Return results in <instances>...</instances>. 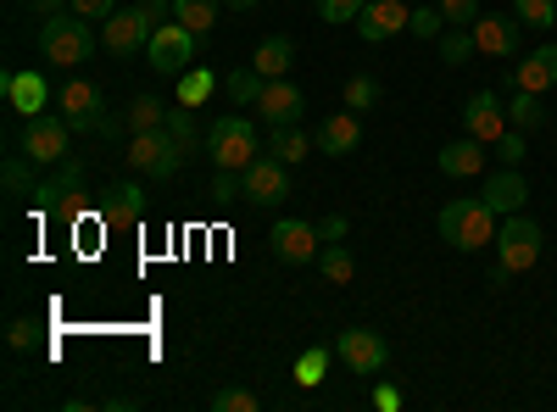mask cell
Wrapping results in <instances>:
<instances>
[{
  "label": "cell",
  "instance_id": "cell-1",
  "mask_svg": "<svg viewBox=\"0 0 557 412\" xmlns=\"http://www.w3.org/2000/svg\"><path fill=\"white\" fill-rule=\"evenodd\" d=\"M435 228H441V240L451 251H480V246H496L502 217L485 201H446L441 217H435Z\"/></svg>",
  "mask_w": 557,
  "mask_h": 412
},
{
  "label": "cell",
  "instance_id": "cell-2",
  "mask_svg": "<svg viewBox=\"0 0 557 412\" xmlns=\"http://www.w3.org/2000/svg\"><path fill=\"white\" fill-rule=\"evenodd\" d=\"M89 51H96V34H89V17L78 12H57L39 23V57L51 67H78L89 62Z\"/></svg>",
  "mask_w": 557,
  "mask_h": 412
},
{
  "label": "cell",
  "instance_id": "cell-3",
  "mask_svg": "<svg viewBox=\"0 0 557 412\" xmlns=\"http://www.w3.org/2000/svg\"><path fill=\"white\" fill-rule=\"evenodd\" d=\"M123 162H128L134 173L173 178L184 162H190V151H184L168 128H146V134H128V140H123Z\"/></svg>",
  "mask_w": 557,
  "mask_h": 412
},
{
  "label": "cell",
  "instance_id": "cell-4",
  "mask_svg": "<svg viewBox=\"0 0 557 412\" xmlns=\"http://www.w3.org/2000/svg\"><path fill=\"white\" fill-rule=\"evenodd\" d=\"M207 157H212V167H228V173H246L262 151H257V128L240 117V112H228V117H218L212 128H207Z\"/></svg>",
  "mask_w": 557,
  "mask_h": 412
},
{
  "label": "cell",
  "instance_id": "cell-5",
  "mask_svg": "<svg viewBox=\"0 0 557 412\" xmlns=\"http://www.w3.org/2000/svg\"><path fill=\"white\" fill-rule=\"evenodd\" d=\"M17 151H23V157H34L39 167H57L62 157H73V123H67L62 112H39V117H23Z\"/></svg>",
  "mask_w": 557,
  "mask_h": 412
},
{
  "label": "cell",
  "instance_id": "cell-6",
  "mask_svg": "<svg viewBox=\"0 0 557 412\" xmlns=\"http://www.w3.org/2000/svg\"><path fill=\"white\" fill-rule=\"evenodd\" d=\"M546 251V235H541V223L524 217V212H507L502 228H496V262L502 267H513V273H530Z\"/></svg>",
  "mask_w": 557,
  "mask_h": 412
},
{
  "label": "cell",
  "instance_id": "cell-7",
  "mask_svg": "<svg viewBox=\"0 0 557 412\" xmlns=\"http://www.w3.org/2000/svg\"><path fill=\"white\" fill-rule=\"evenodd\" d=\"M162 28V17L139 0V7H123V12H112L107 23H101V45L112 57H134V51H146L151 45V34Z\"/></svg>",
  "mask_w": 557,
  "mask_h": 412
},
{
  "label": "cell",
  "instance_id": "cell-8",
  "mask_svg": "<svg viewBox=\"0 0 557 412\" xmlns=\"http://www.w3.org/2000/svg\"><path fill=\"white\" fill-rule=\"evenodd\" d=\"M146 62H151V73H162V78H178L184 67L196 62V34L184 28L178 17H168V23L151 34V45H146Z\"/></svg>",
  "mask_w": 557,
  "mask_h": 412
},
{
  "label": "cell",
  "instance_id": "cell-9",
  "mask_svg": "<svg viewBox=\"0 0 557 412\" xmlns=\"http://www.w3.org/2000/svg\"><path fill=\"white\" fill-rule=\"evenodd\" d=\"M469 34H474V51L480 57H496V62H513L524 51V23L513 12H480Z\"/></svg>",
  "mask_w": 557,
  "mask_h": 412
},
{
  "label": "cell",
  "instance_id": "cell-10",
  "mask_svg": "<svg viewBox=\"0 0 557 412\" xmlns=\"http://www.w3.org/2000/svg\"><path fill=\"white\" fill-rule=\"evenodd\" d=\"M268 246H273V257H278V262L307 267V262H318V251H323V235H318V223H301V217H278V223H273V235H268Z\"/></svg>",
  "mask_w": 557,
  "mask_h": 412
},
{
  "label": "cell",
  "instance_id": "cell-11",
  "mask_svg": "<svg viewBox=\"0 0 557 412\" xmlns=\"http://www.w3.org/2000/svg\"><path fill=\"white\" fill-rule=\"evenodd\" d=\"M335 357L346 362L351 374H385V362H391V346L380 329H341L335 340Z\"/></svg>",
  "mask_w": 557,
  "mask_h": 412
},
{
  "label": "cell",
  "instance_id": "cell-12",
  "mask_svg": "<svg viewBox=\"0 0 557 412\" xmlns=\"http://www.w3.org/2000/svg\"><path fill=\"white\" fill-rule=\"evenodd\" d=\"M57 101H62V117L78 134H96V123L107 117V96H101V84H89V78H67Z\"/></svg>",
  "mask_w": 557,
  "mask_h": 412
},
{
  "label": "cell",
  "instance_id": "cell-13",
  "mask_svg": "<svg viewBox=\"0 0 557 412\" xmlns=\"http://www.w3.org/2000/svg\"><path fill=\"white\" fill-rule=\"evenodd\" d=\"M240 178H246V201L251 207H285V196H290V167L278 157H257Z\"/></svg>",
  "mask_w": 557,
  "mask_h": 412
},
{
  "label": "cell",
  "instance_id": "cell-14",
  "mask_svg": "<svg viewBox=\"0 0 557 412\" xmlns=\"http://www.w3.org/2000/svg\"><path fill=\"white\" fill-rule=\"evenodd\" d=\"M78 196H84V162H78V157H62L57 173L34 190V207H57V212L73 217V212H78Z\"/></svg>",
  "mask_w": 557,
  "mask_h": 412
},
{
  "label": "cell",
  "instance_id": "cell-15",
  "mask_svg": "<svg viewBox=\"0 0 557 412\" xmlns=\"http://www.w3.org/2000/svg\"><path fill=\"white\" fill-rule=\"evenodd\" d=\"M301 107H307V96H301V84H290V78H268L262 96H257V117H262L268 128L301 123Z\"/></svg>",
  "mask_w": 557,
  "mask_h": 412
},
{
  "label": "cell",
  "instance_id": "cell-16",
  "mask_svg": "<svg viewBox=\"0 0 557 412\" xmlns=\"http://www.w3.org/2000/svg\"><path fill=\"white\" fill-rule=\"evenodd\" d=\"M462 128H469L474 140L496 146V140H502V134L513 128V123H507V107L491 96V89H474V96H469V107H462Z\"/></svg>",
  "mask_w": 557,
  "mask_h": 412
},
{
  "label": "cell",
  "instance_id": "cell-17",
  "mask_svg": "<svg viewBox=\"0 0 557 412\" xmlns=\"http://www.w3.org/2000/svg\"><path fill=\"white\" fill-rule=\"evenodd\" d=\"M0 89H7V107L17 117H39L45 107H51V84H45V73H0Z\"/></svg>",
  "mask_w": 557,
  "mask_h": 412
},
{
  "label": "cell",
  "instance_id": "cell-18",
  "mask_svg": "<svg viewBox=\"0 0 557 412\" xmlns=\"http://www.w3.org/2000/svg\"><path fill=\"white\" fill-rule=\"evenodd\" d=\"M407 23H412V7H401V0H368L362 17H357V34H362V45H385Z\"/></svg>",
  "mask_w": 557,
  "mask_h": 412
},
{
  "label": "cell",
  "instance_id": "cell-19",
  "mask_svg": "<svg viewBox=\"0 0 557 412\" xmlns=\"http://www.w3.org/2000/svg\"><path fill=\"white\" fill-rule=\"evenodd\" d=\"M480 201H485L496 217H507V212H524V201H530V178H524L519 167H502V173H491V178H485Z\"/></svg>",
  "mask_w": 557,
  "mask_h": 412
},
{
  "label": "cell",
  "instance_id": "cell-20",
  "mask_svg": "<svg viewBox=\"0 0 557 412\" xmlns=\"http://www.w3.org/2000/svg\"><path fill=\"white\" fill-rule=\"evenodd\" d=\"M485 157H491V146L474 140V134H462V140H451V146L435 151V167L446 178H474V173H485Z\"/></svg>",
  "mask_w": 557,
  "mask_h": 412
},
{
  "label": "cell",
  "instance_id": "cell-21",
  "mask_svg": "<svg viewBox=\"0 0 557 412\" xmlns=\"http://www.w3.org/2000/svg\"><path fill=\"white\" fill-rule=\"evenodd\" d=\"M507 84H513V89H535V96H546V89L557 84V45H535V51H530L524 62H513Z\"/></svg>",
  "mask_w": 557,
  "mask_h": 412
},
{
  "label": "cell",
  "instance_id": "cell-22",
  "mask_svg": "<svg viewBox=\"0 0 557 412\" xmlns=\"http://www.w3.org/2000/svg\"><path fill=\"white\" fill-rule=\"evenodd\" d=\"M362 146V123L357 112H335V117H323L318 123V151L323 157H351Z\"/></svg>",
  "mask_w": 557,
  "mask_h": 412
},
{
  "label": "cell",
  "instance_id": "cell-23",
  "mask_svg": "<svg viewBox=\"0 0 557 412\" xmlns=\"http://www.w3.org/2000/svg\"><path fill=\"white\" fill-rule=\"evenodd\" d=\"M101 212H107V223L117 228H134L139 217H146V190H139V185H112L107 190V201H101Z\"/></svg>",
  "mask_w": 557,
  "mask_h": 412
},
{
  "label": "cell",
  "instance_id": "cell-24",
  "mask_svg": "<svg viewBox=\"0 0 557 412\" xmlns=\"http://www.w3.org/2000/svg\"><path fill=\"white\" fill-rule=\"evenodd\" d=\"M290 62H296V45L285 39V34H268L257 51H251V67L262 73V78H285L290 73Z\"/></svg>",
  "mask_w": 557,
  "mask_h": 412
},
{
  "label": "cell",
  "instance_id": "cell-25",
  "mask_svg": "<svg viewBox=\"0 0 557 412\" xmlns=\"http://www.w3.org/2000/svg\"><path fill=\"white\" fill-rule=\"evenodd\" d=\"M218 12H223V0H173V17L190 28L196 39H207L218 28Z\"/></svg>",
  "mask_w": 557,
  "mask_h": 412
},
{
  "label": "cell",
  "instance_id": "cell-26",
  "mask_svg": "<svg viewBox=\"0 0 557 412\" xmlns=\"http://www.w3.org/2000/svg\"><path fill=\"white\" fill-rule=\"evenodd\" d=\"M268 157H278L285 167H301V162L312 157V140H307L296 123H290V128H273V134H268Z\"/></svg>",
  "mask_w": 557,
  "mask_h": 412
},
{
  "label": "cell",
  "instance_id": "cell-27",
  "mask_svg": "<svg viewBox=\"0 0 557 412\" xmlns=\"http://www.w3.org/2000/svg\"><path fill=\"white\" fill-rule=\"evenodd\" d=\"M162 128H168L173 140H178L184 151H190V157H196V151H207V134L196 128V107H178V101H173V107H168V123H162Z\"/></svg>",
  "mask_w": 557,
  "mask_h": 412
},
{
  "label": "cell",
  "instance_id": "cell-28",
  "mask_svg": "<svg viewBox=\"0 0 557 412\" xmlns=\"http://www.w3.org/2000/svg\"><path fill=\"white\" fill-rule=\"evenodd\" d=\"M318 273H323L330 285H351V279H357V257L346 251V240H330V246L318 251Z\"/></svg>",
  "mask_w": 557,
  "mask_h": 412
},
{
  "label": "cell",
  "instance_id": "cell-29",
  "mask_svg": "<svg viewBox=\"0 0 557 412\" xmlns=\"http://www.w3.org/2000/svg\"><path fill=\"white\" fill-rule=\"evenodd\" d=\"M212 89H218V73H212V67H184V73H178V89H173V101H178V107H201Z\"/></svg>",
  "mask_w": 557,
  "mask_h": 412
},
{
  "label": "cell",
  "instance_id": "cell-30",
  "mask_svg": "<svg viewBox=\"0 0 557 412\" xmlns=\"http://www.w3.org/2000/svg\"><path fill=\"white\" fill-rule=\"evenodd\" d=\"M123 123H128V134L162 128V123H168V101H157V96H134V101L123 107Z\"/></svg>",
  "mask_w": 557,
  "mask_h": 412
},
{
  "label": "cell",
  "instance_id": "cell-31",
  "mask_svg": "<svg viewBox=\"0 0 557 412\" xmlns=\"http://www.w3.org/2000/svg\"><path fill=\"white\" fill-rule=\"evenodd\" d=\"M507 123L524 128V134H535V128L546 123V107H541L535 89H513V101H507Z\"/></svg>",
  "mask_w": 557,
  "mask_h": 412
},
{
  "label": "cell",
  "instance_id": "cell-32",
  "mask_svg": "<svg viewBox=\"0 0 557 412\" xmlns=\"http://www.w3.org/2000/svg\"><path fill=\"white\" fill-rule=\"evenodd\" d=\"M34 167H39V162H34V157H23V151H12V157H7L0 178H7V196H12V201H23V196H34V190H39V185H34Z\"/></svg>",
  "mask_w": 557,
  "mask_h": 412
},
{
  "label": "cell",
  "instance_id": "cell-33",
  "mask_svg": "<svg viewBox=\"0 0 557 412\" xmlns=\"http://www.w3.org/2000/svg\"><path fill=\"white\" fill-rule=\"evenodd\" d=\"M330 357H335L330 346H307V351L296 357V385H301V390H318V385H323V369H330Z\"/></svg>",
  "mask_w": 557,
  "mask_h": 412
},
{
  "label": "cell",
  "instance_id": "cell-34",
  "mask_svg": "<svg viewBox=\"0 0 557 412\" xmlns=\"http://www.w3.org/2000/svg\"><path fill=\"white\" fill-rule=\"evenodd\" d=\"M380 107V78H368V73H351L346 78V112H374Z\"/></svg>",
  "mask_w": 557,
  "mask_h": 412
},
{
  "label": "cell",
  "instance_id": "cell-35",
  "mask_svg": "<svg viewBox=\"0 0 557 412\" xmlns=\"http://www.w3.org/2000/svg\"><path fill=\"white\" fill-rule=\"evenodd\" d=\"M262 73L257 67H235V73H228L223 78V89H228V96H235V107H257V96H262Z\"/></svg>",
  "mask_w": 557,
  "mask_h": 412
},
{
  "label": "cell",
  "instance_id": "cell-36",
  "mask_svg": "<svg viewBox=\"0 0 557 412\" xmlns=\"http://www.w3.org/2000/svg\"><path fill=\"white\" fill-rule=\"evenodd\" d=\"M513 17L524 23V28H557V0H513Z\"/></svg>",
  "mask_w": 557,
  "mask_h": 412
},
{
  "label": "cell",
  "instance_id": "cell-37",
  "mask_svg": "<svg viewBox=\"0 0 557 412\" xmlns=\"http://www.w3.org/2000/svg\"><path fill=\"white\" fill-rule=\"evenodd\" d=\"M469 57H474V34H469V28H446V34H441V62H446V67H462Z\"/></svg>",
  "mask_w": 557,
  "mask_h": 412
},
{
  "label": "cell",
  "instance_id": "cell-38",
  "mask_svg": "<svg viewBox=\"0 0 557 412\" xmlns=\"http://www.w3.org/2000/svg\"><path fill=\"white\" fill-rule=\"evenodd\" d=\"M407 34H418V39H441L446 34V12L441 7H412V23H407Z\"/></svg>",
  "mask_w": 557,
  "mask_h": 412
},
{
  "label": "cell",
  "instance_id": "cell-39",
  "mask_svg": "<svg viewBox=\"0 0 557 412\" xmlns=\"http://www.w3.org/2000/svg\"><path fill=\"white\" fill-rule=\"evenodd\" d=\"M262 401H257V390H240V385H223V390H212V412H257Z\"/></svg>",
  "mask_w": 557,
  "mask_h": 412
},
{
  "label": "cell",
  "instance_id": "cell-40",
  "mask_svg": "<svg viewBox=\"0 0 557 412\" xmlns=\"http://www.w3.org/2000/svg\"><path fill=\"white\" fill-rule=\"evenodd\" d=\"M524 140H530V134H524V128H507V134H502V140L491 146V151L502 157V167H519V162L530 157V146H524Z\"/></svg>",
  "mask_w": 557,
  "mask_h": 412
},
{
  "label": "cell",
  "instance_id": "cell-41",
  "mask_svg": "<svg viewBox=\"0 0 557 412\" xmlns=\"http://www.w3.org/2000/svg\"><path fill=\"white\" fill-rule=\"evenodd\" d=\"M368 0H318V17L323 23H357Z\"/></svg>",
  "mask_w": 557,
  "mask_h": 412
},
{
  "label": "cell",
  "instance_id": "cell-42",
  "mask_svg": "<svg viewBox=\"0 0 557 412\" xmlns=\"http://www.w3.org/2000/svg\"><path fill=\"white\" fill-rule=\"evenodd\" d=\"M212 201H246V178L228 173V167H218V173H212Z\"/></svg>",
  "mask_w": 557,
  "mask_h": 412
},
{
  "label": "cell",
  "instance_id": "cell-43",
  "mask_svg": "<svg viewBox=\"0 0 557 412\" xmlns=\"http://www.w3.org/2000/svg\"><path fill=\"white\" fill-rule=\"evenodd\" d=\"M441 12H446V23H457V28H474L480 0H441Z\"/></svg>",
  "mask_w": 557,
  "mask_h": 412
},
{
  "label": "cell",
  "instance_id": "cell-44",
  "mask_svg": "<svg viewBox=\"0 0 557 412\" xmlns=\"http://www.w3.org/2000/svg\"><path fill=\"white\" fill-rule=\"evenodd\" d=\"M7 346H12V351H34V346H39V329L28 324V317H17V324L7 329Z\"/></svg>",
  "mask_w": 557,
  "mask_h": 412
},
{
  "label": "cell",
  "instance_id": "cell-45",
  "mask_svg": "<svg viewBox=\"0 0 557 412\" xmlns=\"http://www.w3.org/2000/svg\"><path fill=\"white\" fill-rule=\"evenodd\" d=\"M73 12H78V17H89V23H96V17L107 23V17L117 12V0H73Z\"/></svg>",
  "mask_w": 557,
  "mask_h": 412
},
{
  "label": "cell",
  "instance_id": "cell-46",
  "mask_svg": "<svg viewBox=\"0 0 557 412\" xmlns=\"http://www.w3.org/2000/svg\"><path fill=\"white\" fill-rule=\"evenodd\" d=\"M346 228H351V223H346V212H330V217L318 223V235H323V246H330V240H346Z\"/></svg>",
  "mask_w": 557,
  "mask_h": 412
},
{
  "label": "cell",
  "instance_id": "cell-47",
  "mask_svg": "<svg viewBox=\"0 0 557 412\" xmlns=\"http://www.w3.org/2000/svg\"><path fill=\"white\" fill-rule=\"evenodd\" d=\"M34 17H57V12H73V0H28Z\"/></svg>",
  "mask_w": 557,
  "mask_h": 412
},
{
  "label": "cell",
  "instance_id": "cell-48",
  "mask_svg": "<svg viewBox=\"0 0 557 412\" xmlns=\"http://www.w3.org/2000/svg\"><path fill=\"white\" fill-rule=\"evenodd\" d=\"M374 407H380V412H396V407H401V390H396V385H380V390H374Z\"/></svg>",
  "mask_w": 557,
  "mask_h": 412
},
{
  "label": "cell",
  "instance_id": "cell-49",
  "mask_svg": "<svg viewBox=\"0 0 557 412\" xmlns=\"http://www.w3.org/2000/svg\"><path fill=\"white\" fill-rule=\"evenodd\" d=\"M146 7H151V12H157V17H162V23H168V17H173V0H146Z\"/></svg>",
  "mask_w": 557,
  "mask_h": 412
},
{
  "label": "cell",
  "instance_id": "cell-50",
  "mask_svg": "<svg viewBox=\"0 0 557 412\" xmlns=\"http://www.w3.org/2000/svg\"><path fill=\"white\" fill-rule=\"evenodd\" d=\"M223 7H228V12H251V7H257V0H223Z\"/></svg>",
  "mask_w": 557,
  "mask_h": 412
}]
</instances>
